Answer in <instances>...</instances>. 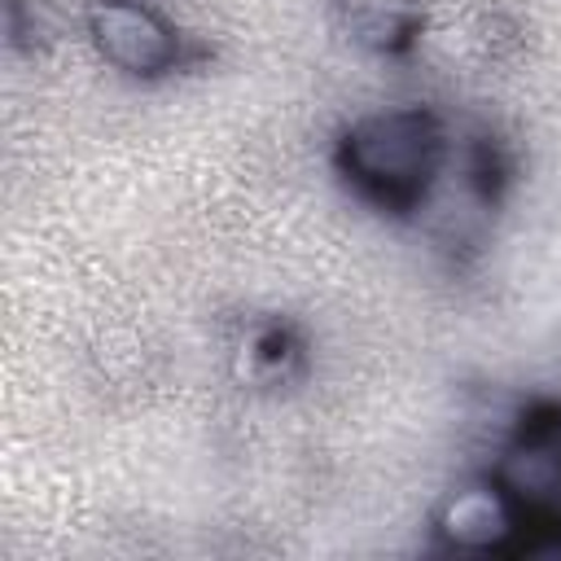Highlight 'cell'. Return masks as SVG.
I'll return each instance as SVG.
<instances>
[{"mask_svg":"<svg viewBox=\"0 0 561 561\" xmlns=\"http://www.w3.org/2000/svg\"><path fill=\"white\" fill-rule=\"evenodd\" d=\"M237 368L250 386H294L307 373V337L285 316H259L237 342Z\"/></svg>","mask_w":561,"mask_h":561,"instance_id":"obj_4","label":"cell"},{"mask_svg":"<svg viewBox=\"0 0 561 561\" xmlns=\"http://www.w3.org/2000/svg\"><path fill=\"white\" fill-rule=\"evenodd\" d=\"M447 127L430 105H390L342 127L333 167L373 210L412 215L430 202L447 167Z\"/></svg>","mask_w":561,"mask_h":561,"instance_id":"obj_1","label":"cell"},{"mask_svg":"<svg viewBox=\"0 0 561 561\" xmlns=\"http://www.w3.org/2000/svg\"><path fill=\"white\" fill-rule=\"evenodd\" d=\"M430 526L447 552H530V513L495 478L447 491Z\"/></svg>","mask_w":561,"mask_h":561,"instance_id":"obj_3","label":"cell"},{"mask_svg":"<svg viewBox=\"0 0 561 561\" xmlns=\"http://www.w3.org/2000/svg\"><path fill=\"white\" fill-rule=\"evenodd\" d=\"M508 175H513L508 153H504L491 136H478V140L469 145V153H465V180H469L473 197H478V202H486V206H491V202H500V193H504Z\"/></svg>","mask_w":561,"mask_h":561,"instance_id":"obj_6","label":"cell"},{"mask_svg":"<svg viewBox=\"0 0 561 561\" xmlns=\"http://www.w3.org/2000/svg\"><path fill=\"white\" fill-rule=\"evenodd\" d=\"M421 9L403 0H346V31L359 48L377 57H403L421 39Z\"/></svg>","mask_w":561,"mask_h":561,"instance_id":"obj_5","label":"cell"},{"mask_svg":"<svg viewBox=\"0 0 561 561\" xmlns=\"http://www.w3.org/2000/svg\"><path fill=\"white\" fill-rule=\"evenodd\" d=\"M88 39L96 57L127 79H167L206 53L145 0H96L88 9Z\"/></svg>","mask_w":561,"mask_h":561,"instance_id":"obj_2","label":"cell"}]
</instances>
